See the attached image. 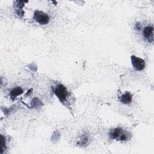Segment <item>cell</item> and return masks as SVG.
Returning a JSON list of instances; mask_svg holds the SVG:
<instances>
[{"label": "cell", "mask_w": 154, "mask_h": 154, "mask_svg": "<svg viewBox=\"0 0 154 154\" xmlns=\"http://www.w3.org/2000/svg\"><path fill=\"white\" fill-rule=\"evenodd\" d=\"M25 2H23V1H16L15 5L17 7L16 8V12L17 14L19 16H22L24 14V11H23L22 8L24 6Z\"/></svg>", "instance_id": "obj_7"}, {"label": "cell", "mask_w": 154, "mask_h": 154, "mask_svg": "<svg viewBox=\"0 0 154 154\" xmlns=\"http://www.w3.org/2000/svg\"><path fill=\"white\" fill-rule=\"evenodd\" d=\"M33 19L40 25H46L49 22V16L45 12L40 10H36L34 11Z\"/></svg>", "instance_id": "obj_3"}, {"label": "cell", "mask_w": 154, "mask_h": 154, "mask_svg": "<svg viewBox=\"0 0 154 154\" xmlns=\"http://www.w3.org/2000/svg\"><path fill=\"white\" fill-rule=\"evenodd\" d=\"M89 142V137L87 134H82L77 144L81 146H85Z\"/></svg>", "instance_id": "obj_9"}, {"label": "cell", "mask_w": 154, "mask_h": 154, "mask_svg": "<svg viewBox=\"0 0 154 154\" xmlns=\"http://www.w3.org/2000/svg\"><path fill=\"white\" fill-rule=\"evenodd\" d=\"M1 153H3V150H5V149L6 148V142H5V137L1 135Z\"/></svg>", "instance_id": "obj_10"}, {"label": "cell", "mask_w": 154, "mask_h": 154, "mask_svg": "<svg viewBox=\"0 0 154 154\" xmlns=\"http://www.w3.org/2000/svg\"><path fill=\"white\" fill-rule=\"evenodd\" d=\"M119 100L123 103L128 104L131 103L132 100V94L130 92L127 91L120 96Z\"/></svg>", "instance_id": "obj_6"}, {"label": "cell", "mask_w": 154, "mask_h": 154, "mask_svg": "<svg viewBox=\"0 0 154 154\" xmlns=\"http://www.w3.org/2000/svg\"><path fill=\"white\" fill-rule=\"evenodd\" d=\"M135 27H136V28H137V29H140V28H141L140 23V24H139V23H137V24H136V25H135Z\"/></svg>", "instance_id": "obj_11"}, {"label": "cell", "mask_w": 154, "mask_h": 154, "mask_svg": "<svg viewBox=\"0 0 154 154\" xmlns=\"http://www.w3.org/2000/svg\"><path fill=\"white\" fill-rule=\"evenodd\" d=\"M109 138L117 141H128L131 139V133L121 128H116L112 129L109 132Z\"/></svg>", "instance_id": "obj_1"}, {"label": "cell", "mask_w": 154, "mask_h": 154, "mask_svg": "<svg viewBox=\"0 0 154 154\" xmlns=\"http://www.w3.org/2000/svg\"><path fill=\"white\" fill-rule=\"evenodd\" d=\"M23 93V90L20 87H16L12 88L10 91V95L11 98L14 99L17 96Z\"/></svg>", "instance_id": "obj_8"}, {"label": "cell", "mask_w": 154, "mask_h": 154, "mask_svg": "<svg viewBox=\"0 0 154 154\" xmlns=\"http://www.w3.org/2000/svg\"><path fill=\"white\" fill-rule=\"evenodd\" d=\"M54 92L60 102L65 104L69 96V93L66 87L62 84H58L54 88Z\"/></svg>", "instance_id": "obj_2"}, {"label": "cell", "mask_w": 154, "mask_h": 154, "mask_svg": "<svg viewBox=\"0 0 154 154\" xmlns=\"http://www.w3.org/2000/svg\"><path fill=\"white\" fill-rule=\"evenodd\" d=\"M143 35L144 38L149 43L153 42V28L152 26H146L143 31Z\"/></svg>", "instance_id": "obj_5"}, {"label": "cell", "mask_w": 154, "mask_h": 154, "mask_svg": "<svg viewBox=\"0 0 154 154\" xmlns=\"http://www.w3.org/2000/svg\"><path fill=\"white\" fill-rule=\"evenodd\" d=\"M131 63L133 67L138 71L143 70L145 67V61L141 58L137 57L135 55H131Z\"/></svg>", "instance_id": "obj_4"}]
</instances>
